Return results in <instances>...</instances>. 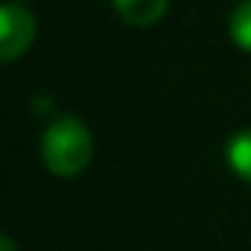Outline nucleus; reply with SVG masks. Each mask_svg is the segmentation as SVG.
Segmentation results:
<instances>
[{
	"label": "nucleus",
	"mask_w": 251,
	"mask_h": 251,
	"mask_svg": "<svg viewBox=\"0 0 251 251\" xmlns=\"http://www.w3.org/2000/svg\"><path fill=\"white\" fill-rule=\"evenodd\" d=\"M33 39H36L33 12L21 3H12V0L3 3V9H0V59L15 62L30 50Z\"/></svg>",
	"instance_id": "nucleus-2"
},
{
	"label": "nucleus",
	"mask_w": 251,
	"mask_h": 251,
	"mask_svg": "<svg viewBox=\"0 0 251 251\" xmlns=\"http://www.w3.org/2000/svg\"><path fill=\"white\" fill-rule=\"evenodd\" d=\"M230 39H233L245 53H251V0L239 3V6L230 12Z\"/></svg>",
	"instance_id": "nucleus-5"
},
{
	"label": "nucleus",
	"mask_w": 251,
	"mask_h": 251,
	"mask_svg": "<svg viewBox=\"0 0 251 251\" xmlns=\"http://www.w3.org/2000/svg\"><path fill=\"white\" fill-rule=\"evenodd\" d=\"M227 166L233 169V175H239L242 180L251 183V127L239 130L227 139Z\"/></svg>",
	"instance_id": "nucleus-4"
},
{
	"label": "nucleus",
	"mask_w": 251,
	"mask_h": 251,
	"mask_svg": "<svg viewBox=\"0 0 251 251\" xmlns=\"http://www.w3.org/2000/svg\"><path fill=\"white\" fill-rule=\"evenodd\" d=\"M112 6L118 12V18L130 27H154L166 9L169 0H112Z\"/></svg>",
	"instance_id": "nucleus-3"
},
{
	"label": "nucleus",
	"mask_w": 251,
	"mask_h": 251,
	"mask_svg": "<svg viewBox=\"0 0 251 251\" xmlns=\"http://www.w3.org/2000/svg\"><path fill=\"white\" fill-rule=\"evenodd\" d=\"M0 251H15V239L12 236H0Z\"/></svg>",
	"instance_id": "nucleus-6"
},
{
	"label": "nucleus",
	"mask_w": 251,
	"mask_h": 251,
	"mask_svg": "<svg viewBox=\"0 0 251 251\" xmlns=\"http://www.w3.org/2000/svg\"><path fill=\"white\" fill-rule=\"evenodd\" d=\"M95 154L89 127L77 115L53 118L42 133V160L56 177H77Z\"/></svg>",
	"instance_id": "nucleus-1"
}]
</instances>
